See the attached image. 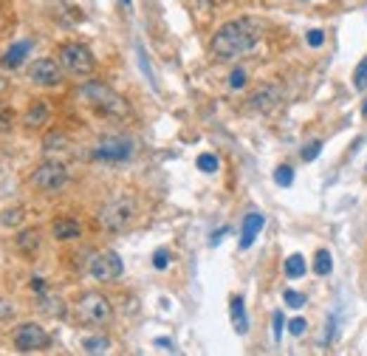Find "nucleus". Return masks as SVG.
<instances>
[{"label":"nucleus","mask_w":367,"mask_h":356,"mask_svg":"<svg viewBox=\"0 0 367 356\" xmlns=\"http://www.w3.org/2000/svg\"><path fill=\"white\" fill-rule=\"evenodd\" d=\"M263 37V26L255 18H238L224 23L212 37V54L218 60H235L249 54Z\"/></svg>","instance_id":"nucleus-1"},{"label":"nucleus","mask_w":367,"mask_h":356,"mask_svg":"<svg viewBox=\"0 0 367 356\" xmlns=\"http://www.w3.org/2000/svg\"><path fill=\"white\" fill-rule=\"evenodd\" d=\"M77 96H79L85 105H91L94 110L105 113V116H124V113H127V102H124L110 85H105V82L91 80V82H85V85L77 91Z\"/></svg>","instance_id":"nucleus-2"},{"label":"nucleus","mask_w":367,"mask_h":356,"mask_svg":"<svg viewBox=\"0 0 367 356\" xmlns=\"http://www.w3.org/2000/svg\"><path fill=\"white\" fill-rule=\"evenodd\" d=\"M74 317H77L79 325H91V328H96V325H108V322L113 319V305H110V300H108L105 294H99V291H88V294H82V297L77 300V305H74Z\"/></svg>","instance_id":"nucleus-3"},{"label":"nucleus","mask_w":367,"mask_h":356,"mask_svg":"<svg viewBox=\"0 0 367 356\" xmlns=\"http://www.w3.org/2000/svg\"><path fill=\"white\" fill-rule=\"evenodd\" d=\"M133 215H136V204H133L130 198H113V201H108V204L96 212V221H99L102 229L119 232V229H124V227L133 221Z\"/></svg>","instance_id":"nucleus-4"},{"label":"nucleus","mask_w":367,"mask_h":356,"mask_svg":"<svg viewBox=\"0 0 367 356\" xmlns=\"http://www.w3.org/2000/svg\"><path fill=\"white\" fill-rule=\"evenodd\" d=\"M60 65L68 74L88 77V74H94L96 60H94V54H91L88 46H82V43H65V46H60Z\"/></svg>","instance_id":"nucleus-5"},{"label":"nucleus","mask_w":367,"mask_h":356,"mask_svg":"<svg viewBox=\"0 0 367 356\" xmlns=\"http://www.w3.org/2000/svg\"><path fill=\"white\" fill-rule=\"evenodd\" d=\"M32 184L43 193H60L68 184V170L60 161H46L32 172Z\"/></svg>","instance_id":"nucleus-6"},{"label":"nucleus","mask_w":367,"mask_h":356,"mask_svg":"<svg viewBox=\"0 0 367 356\" xmlns=\"http://www.w3.org/2000/svg\"><path fill=\"white\" fill-rule=\"evenodd\" d=\"M51 345V336L43 325L37 322H23L15 328V348L20 353H32V350H46Z\"/></svg>","instance_id":"nucleus-7"},{"label":"nucleus","mask_w":367,"mask_h":356,"mask_svg":"<svg viewBox=\"0 0 367 356\" xmlns=\"http://www.w3.org/2000/svg\"><path fill=\"white\" fill-rule=\"evenodd\" d=\"M133 153V141L124 136H105L94 144V158L96 161H124Z\"/></svg>","instance_id":"nucleus-8"},{"label":"nucleus","mask_w":367,"mask_h":356,"mask_svg":"<svg viewBox=\"0 0 367 356\" xmlns=\"http://www.w3.org/2000/svg\"><path fill=\"white\" fill-rule=\"evenodd\" d=\"M122 272H124V263H122V258L116 252H99L91 260V274L99 283H116L122 277Z\"/></svg>","instance_id":"nucleus-9"},{"label":"nucleus","mask_w":367,"mask_h":356,"mask_svg":"<svg viewBox=\"0 0 367 356\" xmlns=\"http://www.w3.org/2000/svg\"><path fill=\"white\" fill-rule=\"evenodd\" d=\"M29 80L40 88H57L63 82V68L54 60H34L29 68Z\"/></svg>","instance_id":"nucleus-10"},{"label":"nucleus","mask_w":367,"mask_h":356,"mask_svg":"<svg viewBox=\"0 0 367 356\" xmlns=\"http://www.w3.org/2000/svg\"><path fill=\"white\" fill-rule=\"evenodd\" d=\"M280 99H283V91L277 85H263L249 96V108L257 110V113H269L280 105Z\"/></svg>","instance_id":"nucleus-11"},{"label":"nucleus","mask_w":367,"mask_h":356,"mask_svg":"<svg viewBox=\"0 0 367 356\" xmlns=\"http://www.w3.org/2000/svg\"><path fill=\"white\" fill-rule=\"evenodd\" d=\"M263 227H266V218L260 212H249L243 218V229H240V249H249L255 243V238L260 235Z\"/></svg>","instance_id":"nucleus-12"},{"label":"nucleus","mask_w":367,"mask_h":356,"mask_svg":"<svg viewBox=\"0 0 367 356\" xmlns=\"http://www.w3.org/2000/svg\"><path fill=\"white\" fill-rule=\"evenodd\" d=\"M29 51H32V40H20V43H15V46L6 49V54L0 57V65H4V68H18L26 60Z\"/></svg>","instance_id":"nucleus-13"},{"label":"nucleus","mask_w":367,"mask_h":356,"mask_svg":"<svg viewBox=\"0 0 367 356\" xmlns=\"http://www.w3.org/2000/svg\"><path fill=\"white\" fill-rule=\"evenodd\" d=\"M51 232H54L57 241H74V238L82 235V227H79L74 218H57V221L51 224Z\"/></svg>","instance_id":"nucleus-14"},{"label":"nucleus","mask_w":367,"mask_h":356,"mask_svg":"<svg viewBox=\"0 0 367 356\" xmlns=\"http://www.w3.org/2000/svg\"><path fill=\"white\" fill-rule=\"evenodd\" d=\"M49 119H51V110H49V105H43V102H34V105L26 110V116H23V122H26L29 130H40Z\"/></svg>","instance_id":"nucleus-15"},{"label":"nucleus","mask_w":367,"mask_h":356,"mask_svg":"<svg viewBox=\"0 0 367 356\" xmlns=\"http://www.w3.org/2000/svg\"><path fill=\"white\" fill-rule=\"evenodd\" d=\"M40 229H23L20 235H18V249L23 252V255H34L37 249H40Z\"/></svg>","instance_id":"nucleus-16"},{"label":"nucleus","mask_w":367,"mask_h":356,"mask_svg":"<svg viewBox=\"0 0 367 356\" xmlns=\"http://www.w3.org/2000/svg\"><path fill=\"white\" fill-rule=\"evenodd\" d=\"M232 322H235L238 333H249V317H246L243 297H232Z\"/></svg>","instance_id":"nucleus-17"},{"label":"nucleus","mask_w":367,"mask_h":356,"mask_svg":"<svg viewBox=\"0 0 367 356\" xmlns=\"http://www.w3.org/2000/svg\"><path fill=\"white\" fill-rule=\"evenodd\" d=\"M314 272H316L319 277H328V274L333 272V258H330L328 249H319V252L314 255Z\"/></svg>","instance_id":"nucleus-18"},{"label":"nucleus","mask_w":367,"mask_h":356,"mask_svg":"<svg viewBox=\"0 0 367 356\" xmlns=\"http://www.w3.org/2000/svg\"><path fill=\"white\" fill-rule=\"evenodd\" d=\"M305 272H308V266H305V258H302V255H288V258H285V277L297 280V277H302Z\"/></svg>","instance_id":"nucleus-19"},{"label":"nucleus","mask_w":367,"mask_h":356,"mask_svg":"<svg viewBox=\"0 0 367 356\" xmlns=\"http://www.w3.org/2000/svg\"><path fill=\"white\" fill-rule=\"evenodd\" d=\"M82 350L85 353H108L110 350V339L108 336H88L82 342Z\"/></svg>","instance_id":"nucleus-20"},{"label":"nucleus","mask_w":367,"mask_h":356,"mask_svg":"<svg viewBox=\"0 0 367 356\" xmlns=\"http://www.w3.org/2000/svg\"><path fill=\"white\" fill-rule=\"evenodd\" d=\"M40 308L46 314H51V317H63L65 314V305H63L60 297H40Z\"/></svg>","instance_id":"nucleus-21"},{"label":"nucleus","mask_w":367,"mask_h":356,"mask_svg":"<svg viewBox=\"0 0 367 356\" xmlns=\"http://www.w3.org/2000/svg\"><path fill=\"white\" fill-rule=\"evenodd\" d=\"M68 147V136L65 133H49L46 136V153H54V150H65Z\"/></svg>","instance_id":"nucleus-22"},{"label":"nucleus","mask_w":367,"mask_h":356,"mask_svg":"<svg viewBox=\"0 0 367 356\" xmlns=\"http://www.w3.org/2000/svg\"><path fill=\"white\" fill-rule=\"evenodd\" d=\"M353 88L356 91H367V60H361L353 71Z\"/></svg>","instance_id":"nucleus-23"},{"label":"nucleus","mask_w":367,"mask_h":356,"mask_svg":"<svg viewBox=\"0 0 367 356\" xmlns=\"http://www.w3.org/2000/svg\"><path fill=\"white\" fill-rule=\"evenodd\" d=\"M274 182H277L280 187H291V182H294V170H291L288 164L277 167V170H274Z\"/></svg>","instance_id":"nucleus-24"},{"label":"nucleus","mask_w":367,"mask_h":356,"mask_svg":"<svg viewBox=\"0 0 367 356\" xmlns=\"http://www.w3.org/2000/svg\"><path fill=\"white\" fill-rule=\"evenodd\" d=\"M218 164H221V161H218V155H212V153H201V155H198V170H201V172H215Z\"/></svg>","instance_id":"nucleus-25"},{"label":"nucleus","mask_w":367,"mask_h":356,"mask_svg":"<svg viewBox=\"0 0 367 356\" xmlns=\"http://www.w3.org/2000/svg\"><path fill=\"white\" fill-rule=\"evenodd\" d=\"M283 300H285V305H291V308H302V305H305V294H300V291H294V288H285V291H283Z\"/></svg>","instance_id":"nucleus-26"},{"label":"nucleus","mask_w":367,"mask_h":356,"mask_svg":"<svg viewBox=\"0 0 367 356\" xmlns=\"http://www.w3.org/2000/svg\"><path fill=\"white\" fill-rule=\"evenodd\" d=\"M23 221V210H6L4 215H0V224H4V227H15V224H20Z\"/></svg>","instance_id":"nucleus-27"},{"label":"nucleus","mask_w":367,"mask_h":356,"mask_svg":"<svg viewBox=\"0 0 367 356\" xmlns=\"http://www.w3.org/2000/svg\"><path fill=\"white\" fill-rule=\"evenodd\" d=\"M319 150H322V141L314 139V141H308V144L302 147V158H305V161H314V158L319 155Z\"/></svg>","instance_id":"nucleus-28"},{"label":"nucleus","mask_w":367,"mask_h":356,"mask_svg":"<svg viewBox=\"0 0 367 356\" xmlns=\"http://www.w3.org/2000/svg\"><path fill=\"white\" fill-rule=\"evenodd\" d=\"M243 85H246V71H243V68H235V71L229 74V88L238 91V88H243Z\"/></svg>","instance_id":"nucleus-29"},{"label":"nucleus","mask_w":367,"mask_h":356,"mask_svg":"<svg viewBox=\"0 0 367 356\" xmlns=\"http://www.w3.org/2000/svg\"><path fill=\"white\" fill-rule=\"evenodd\" d=\"M153 266H155L158 272L167 269V266H169V252H167V249H158V252L153 255Z\"/></svg>","instance_id":"nucleus-30"},{"label":"nucleus","mask_w":367,"mask_h":356,"mask_svg":"<svg viewBox=\"0 0 367 356\" xmlns=\"http://www.w3.org/2000/svg\"><path fill=\"white\" fill-rule=\"evenodd\" d=\"M305 325H308V322H305L302 317H294V319L288 322V331H291L294 336H302V333H305Z\"/></svg>","instance_id":"nucleus-31"},{"label":"nucleus","mask_w":367,"mask_h":356,"mask_svg":"<svg viewBox=\"0 0 367 356\" xmlns=\"http://www.w3.org/2000/svg\"><path fill=\"white\" fill-rule=\"evenodd\" d=\"M305 40H308V46H314V49H319V46L325 43V34H322L319 29H314V32H308V37H305Z\"/></svg>","instance_id":"nucleus-32"},{"label":"nucleus","mask_w":367,"mask_h":356,"mask_svg":"<svg viewBox=\"0 0 367 356\" xmlns=\"http://www.w3.org/2000/svg\"><path fill=\"white\" fill-rule=\"evenodd\" d=\"M12 119H15V113H12V110L0 108V130H9V127H12Z\"/></svg>","instance_id":"nucleus-33"},{"label":"nucleus","mask_w":367,"mask_h":356,"mask_svg":"<svg viewBox=\"0 0 367 356\" xmlns=\"http://www.w3.org/2000/svg\"><path fill=\"white\" fill-rule=\"evenodd\" d=\"M280 333H283V314L274 311V339H280Z\"/></svg>","instance_id":"nucleus-34"},{"label":"nucleus","mask_w":367,"mask_h":356,"mask_svg":"<svg viewBox=\"0 0 367 356\" xmlns=\"http://www.w3.org/2000/svg\"><path fill=\"white\" fill-rule=\"evenodd\" d=\"M15 314V305L6 303V300H0V317H12Z\"/></svg>","instance_id":"nucleus-35"},{"label":"nucleus","mask_w":367,"mask_h":356,"mask_svg":"<svg viewBox=\"0 0 367 356\" xmlns=\"http://www.w3.org/2000/svg\"><path fill=\"white\" fill-rule=\"evenodd\" d=\"M32 288H34L37 294H43V291H46V280H43V277H32Z\"/></svg>","instance_id":"nucleus-36"},{"label":"nucleus","mask_w":367,"mask_h":356,"mask_svg":"<svg viewBox=\"0 0 367 356\" xmlns=\"http://www.w3.org/2000/svg\"><path fill=\"white\" fill-rule=\"evenodd\" d=\"M155 345H161V348H164V350H175V348H172V342H169V339H155Z\"/></svg>","instance_id":"nucleus-37"},{"label":"nucleus","mask_w":367,"mask_h":356,"mask_svg":"<svg viewBox=\"0 0 367 356\" xmlns=\"http://www.w3.org/2000/svg\"><path fill=\"white\" fill-rule=\"evenodd\" d=\"M119 4H122L124 9H130V4H133V0H119Z\"/></svg>","instance_id":"nucleus-38"},{"label":"nucleus","mask_w":367,"mask_h":356,"mask_svg":"<svg viewBox=\"0 0 367 356\" xmlns=\"http://www.w3.org/2000/svg\"><path fill=\"white\" fill-rule=\"evenodd\" d=\"M361 110H364V113H367V102H364V108H361Z\"/></svg>","instance_id":"nucleus-39"},{"label":"nucleus","mask_w":367,"mask_h":356,"mask_svg":"<svg viewBox=\"0 0 367 356\" xmlns=\"http://www.w3.org/2000/svg\"><path fill=\"white\" fill-rule=\"evenodd\" d=\"M300 4H308V0H300Z\"/></svg>","instance_id":"nucleus-40"}]
</instances>
